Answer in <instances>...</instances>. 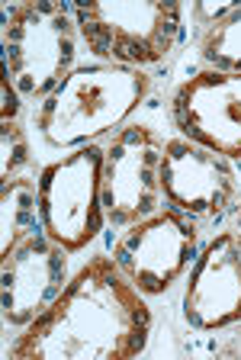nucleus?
<instances>
[{
  "label": "nucleus",
  "mask_w": 241,
  "mask_h": 360,
  "mask_svg": "<svg viewBox=\"0 0 241 360\" xmlns=\"http://www.w3.org/2000/svg\"><path fill=\"white\" fill-rule=\"evenodd\" d=\"M145 292L110 255H93L10 345V360H129L148 347Z\"/></svg>",
  "instance_id": "1"
},
{
  "label": "nucleus",
  "mask_w": 241,
  "mask_h": 360,
  "mask_svg": "<svg viewBox=\"0 0 241 360\" xmlns=\"http://www.w3.org/2000/svg\"><path fill=\"white\" fill-rule=\"evenodd\" d=\"M151 77L142 68L77 65L46 100H39L32 126L48 148H81L119 129L145 103Z\"/></svg>",
  "instance_id": "2"
},
{
  "label": "nucleus",
  "mask_w": 241,
  "mask_h": 360,
  "mask_svg": "<svg viewBox=\"0 0 241 360\" xmlns=\"http://www.w3.org/2000/svg\"><path fill=\"white\" fill-rule=\"evenodd\" d=\"M77 22L58 0H23L4 10V77L26 100H46L74 71Z\"/></svg>",
  "instance_id": "3"
},
{
  "label": "nucleus",
  "mask_w": 241,
  "mask_h": 360,
  "mask_svg": "<svg viewBox=\"0 0 241 360\" xmlns=\"http://www.w3.org/2000/svg\"><path fill=\"white\" fill-rule=\"evenodd\" d=\"M77 36L100 61L145 68L167 58L181 39L177 0H87L71 7Z\"/></svg>",
  "instance_id": "4"
},
{
  "label": "nucleus",
  "mask_w": 241,
  "mask_h": 360,
  "mask_svg": "<svg viewBox=\"0 0 241 360\" xmlns=\"http://www.w3.org/2000/svg\"><path fill=\"white\" fill-rule=\"evenodd\" d=\"M39 225L68 255L84 251L100 235L103 212V148L81 145L39 171Z\"/></svg>",
  "instance_id": "5"
},
{
  "label": "nucleus",
  "mask_w": 241,
  "mask_h": 360,
  "mask_svg": "<svg viewBox=\"0 0 241 360\" xmlns=\"http://www.w3.org/2000/svg\"><path fill=\"white\" fill-rule=\"evenodd\" d=\"M161 155L164 142L151 126H122L103 148V212L116 229L155 216L164 202L161 190Z\"/></svg>",
  "instance_id": "6"
},
{
  "label": "nucleus",
  "mask_w": 241,
  "mask_h": 360,
  "mask_svg": "<svg viewBox=\"0 0 241 360\" xmlns=\"http://www.w3.org/2000/svg\"><path fill=\"white\" fill-rule=\"evenodd\" d=\"M196 255L200 232L193 219L171 206L129 225L113 245V261L145 296H161L171 290L187 274V267H193Z\"/></svg>",
  "instance_id": "7"
},
{
  "label": "nucleus",
  "mask_w": 241,
  "mask_h": 360,
  "mask_svg": "<svg viewBox=\"0 0 241 360\" xmlns=\"http://www.w3.org/2000/svg\"><path fill=\"white\" fill-rule=\"evenodd\" d=\"M171 122L181 139L216 155L241 158V71H200L171 94Z\"/></svg>",
  "instance_id": "8"
},
{
  "label": "nucleus",
  "mask_w": 241,
  "mask_h": 360,
  "mask_svg": "<svg viewBox=\"0 0 241 360\" xmlns=\"http://www.w3.org/2000/svg\"><path fill=\"white\" fill-rule=\"evenodd\" d=\"M68 251L36 225L20 245L4 257L0 267V309L4 322L26 328L46 312L68 286Z\"/></svg>",
  "instance_id": "9"
},
{
  "label": "nucleus",
  "mask_w": 241,
  "mask_h": 360,
  "mask_svg": "<svg viewBox=\"0 0 241 360\" xmlns=\"http://www.w3.org/2000/svg\"><path fill=\"white\" fill-rule=\"evenodd\" d=\"M161 190L167 206L187 219H219L232 206L238 177L228 158L190 139H167L161 155Z\"/></svg>",
  "instance_id": "10"
},
{
  "label": "nucleus",
  "mask_w": 241,
  "mask_h": 360,
  "mask_svg": "<svg viewBox=\"0 0 241 360\" xmlns=\"http://www.w3.org/2000/svg\"><path fill=\"white\" fill-rule=\"evenodd\" d=\"M183 322L196 331L241 322V248L235 232L216 235L196 255L183 286Z\"/></svg>",
  "instance_id": "11"
},
{
  "label": "nucleus",
  "mask_w": 241,
  "mask_h": 360,
  "mask_svg": "<svg viewBox=\"0 0 241 360\" xmlns=\"http://www.w3.org/2000/svg\"><path fill=\"white\" fill-rule=\"evenodd\" d=\"M39 222V184L13 177L0 190V257H7Z\"/></svg>",
  "instance_id": "12"
},
{
  "label": "nucleus",
  "mask_w": 241,
  "mask_h": 360,
  "mask_svg": "<svg viewBox=\"0 0 241 360\" xmlns=\"http://www.w3.org/2000/svg\"><path fill=\"white\" fill-rule=\"evenodd\" d=\"M200 58L212 71H241V4L219 20L212 30H206L200 42Z\"/></svg>",
  "instance_id": "13"
},
{
  "label": "nucleus",
  "mask_w": 241,
  "mask_h": 360,
  "mask_svg": "<svg viewBox=\"0 0 241 360\" xmlns=\"http://www.w3.org/2000/svg\"><path fill=\"white\" fill-rule=\"evenodd\" d=\"M26 165H30V145H26L20 122L16 120L0 122V177H4V184L13 180L20 174V167Z\"/></svg>",
  "instance_id": "14"
},
{
  "label": "nucleus",
  "mask_w": 241,
  "mask_h": 360,
  "mask_svg": "<svg viewBox=\"0 0 241 360\" xmlns=\"http://www.w3.org/2000/svg\"><path fill=\"white\" fill-rule=\"evenodd\" d=\"M238 7V4H193V16H196V22L200 26H216L219 20H226L232 10Z\"/></svg>",
  "instance_id": "15"
},
{
  "label": "nucleus",
  "mask_w": 241,
  "mask_h": 360,
  "mask_svg": "<svg viewBox=\"0 0 241 360\" xmlns=\"http://www.w3.org/2000/svg\"><path fill=\"white\" fill-rule=\"evenodd\" d=\"M0 94H4V106H0L4 122L16 120V112H20V94H16V87L10 84V77H4V81H0Z\"/></svg>",
  "instance_id": "16"
},
{
  "label": "nucleus",
  "mask_w": 241,
  "mask_h": 360,
  "mask_svg": "<svg viewBox=\"0 0 241 360\" xmlns=\"http://www.w3.org/2000/svg\"><path fill=\"white\" fill-rule=\"evenodd\" d=\"M235 238H238V248H241V212H238V229H235Z\"/></svg>",
  "instance_id": "17"
}]
</instances>
